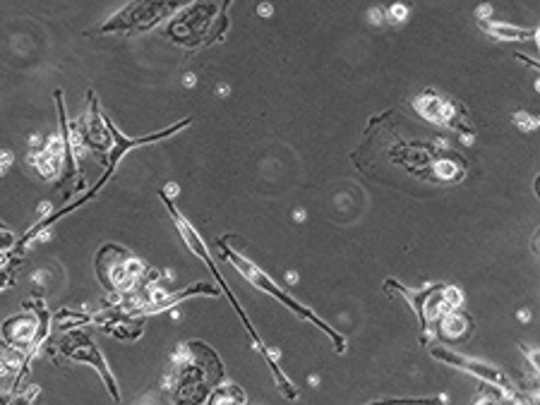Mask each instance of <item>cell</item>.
<instances>
[{"instance_id": "cell-1", "label": "cell", "mask_w": 540, "mask_h": 405, "mask_svg": "<svg viewBox=\"0 0 540 405\" xmlns=\"http://www.w3.org/2000/svg\"><path fill=\"white\" fill-rule=\"evenodd\" d=\"M221 257L226 259L228 264H233V269L238 271L243 278H247V281H250V283L254 285V288H259V290H262V293H269V295H274L278 302H283V305H286V307H290V309H293V312L298 314L300 319H307V321H312L314 326H319V329H322V331H327V336H331V338H334V343H336V350H339V353H341V350H343V345H346V341H343V338L339 336V333H336V331H331L329 326L324 324L322 319H319V317H314V314L310 312V309H307V307H302L300 302H295L293 297H290L288 293H283V290L278 288V285H276L274 281H271L269 276H264V273L259 271L257 266H254L250 259H247V257H243V254H240V252H235V249L226 247V245H223V242H221Z\"/></svg>"}, {"instance_id": "cell-2", "label": "cell", "mask_w": 540, "mask_h": 405, "mask_svg": "<svg viewBox=\"0 0 540 405\" xmlns=\"http://www.w3.org/2000/svg\"><path fill=\"white\" fill-rule=\"evenodd\" d=\"M161 199L166 201V206H168V211H171V218H173V223H176V228H178V233H180V237L185 240V245L192 249V254H197V257L204 261L207 264V269H209L211 273H214V278H216V283H219V288L223 290L228 297H231V302H233V307H235V312L240 314V319H243V324H245V329H247V333H250V338H252V343H254V348L259 350L264 357H266V362H269V367H271V360H269V348H264V343L259 341V336L254 333V329H252V324H250V319L245 317V312H243V307H240V302L235 300V295L231 293V288L226 285V281H223L221 276H219V271H216V266H214V261H211V257H209V252H207V247H204V242H202V237L197 235V230L192 228V223L188 221L185 216H183L180 211L176 209L173 206V201L168 199L164 192H161Z\"/></svg>"}, {"instance_id": "cell-3", "label": "cell", "mask_w": 540, "mask_h": 405, "mask_svg": "<svg viewBox=\"0 0 540 405\" xmlns=\"http://www.w3.org/2000/svg\"><path fill=\"white\" fill-rule=\"evenodd\" d=\"M61 353L68 355L70 360H75V362H89V365H92L101 374V377H104L106 389H109L111 396H113L116 401H121V396H118V389H116V381H113V377H111V372H109V365H106L104 355L99 353L97 345L92 343V338L85 336V333H80V331L68 333V336H65L63 341H61Z\"/></svg>"}, {"instance_id": "cell-4", "label": "cell", "mask_w": 540, "mask_h": 405, "mask_svg": "<svg viewBox=\"0 0 540 405\" xmlns=\"http://www.w3.org/2000/svg\"><path fill=\"white\" fill-rule=\"evenodd\" d=\"M46 331H39V319L29 317V314H22V317H10L3 324V341L10 345H17V348H32L29 350V357H34L37 353L39 343H44Z\"/></svg>"}, {"instance_id": "cell-5", "label": "cell", "mask_w": 540, "mask_h": 405, "mask_svg": "<svg viewBox=\"0 0 540 405\" xmlns=\"http://www.w3.org/2000/svg\"><path fill=\"white\" fill-rule=\"evenodd\" d=\"M432 355H435L437 360H442V362H449L452 367H459V369H464V372L473 374V377L483 379L485 384L500 386V389H504V391L509 393V396L514 398V393L509 391V386H512V384H509V379L504 377V374L497 367L488 365V362H478V360H471V357H461V355L449 353V350H440V348H432Z\"/></svg>"}, {"instance_id": "cell-6", "label": "cell", "mask_w": 540, "mask_h": 405, "mask_svg": "<svg viewBox=\"0 0 540 405\" xmlns=\"http://www.w3.org/2000/svg\"><path fill=\"white\" fill-rule=\"evenodd\" d=\"M440 319H442L440 333L444 338H449V341H459V338H464L466 333L473 329L471 319H468L464 312H459V309H449V312H444Z\"/></svg>"}, {"instance_id": "cell-7", "label": "cell", "mask_w": 540, "mask_h": 405, "mask_svg": "<svg viewBox=\"0 0 540 405\" xmlns=\"http://www.w3.org/2000/svg\"><path fill=\"white\" fill-rule=\"evenodd\" d=\"M480 27L490 34V37H497V39H504V41H524L528 37H536L538 32L533 29H516V27H509V25H497V22H488V20H480Z\"/></svg>"}, {"instance_id": "cell-8", "label": "cell", "mask_w": 540, "mask_h": 405, "mask_svg": "<svg viewBox=\"0 0 540 405\" xmlns=\"http://www.w3.org/2000/svg\"><path fill=\"white\" fill-rule=\"evenodd\" d=\"M209 403H245V393H243L235 384H219L209 396H207Z\"/></svg>"}, {"instance_id": "cell-9", "label": "cell", "mask_w": 540, "mask_h": 405, "mask_svg": "<svg viewBox=\"0 0 540 405\" xmlns=\"http://www.w3.org/2000/svg\"><path fill=\"white\" fill-rule=\"evenodd\" d=\"M435 173H437V177H442V180H456L461 168H459V163L444 158V161H437L435 163Z\"/></svg>"}, {"instance_id": "cell-10", "label": "cell", "mask_w": 540, "mask_h": 405, "mask_svg": "<svg viewBox=\"0 0 540 405\" xmlns=\"http://www.w3.org/2000/svg\"><path fill=\"white\" fill-rule=\"evenodd\" d=\"M15 245H17L15 233H13V230H10L5 223H0V254L10 252V249H13Z\"/></svg>"}, {"instance_id": "cell-11", "label": "cell", "mask_w": 540, "mask_h": 405, "mask_svg": "<svg viewBox=\"0 0 540 405\" xmlns=\"http://www.w3.org/2000/svg\"><path fill=\"white\" fill-rule=\"evenodd\" d=\"M512 120H514V125H519V127L524 130V132H533V130L538 127V120H536V118L528 116V113H514Z\"/></svg>"}, {"instance_id": "cell-12", "label": "cell", "mask_w": 540, "mask_h": 405, "mask_svg": "<svg viewBox=\"0 0 540 405\" xmlns=\"http://www.w3.org/2000/svg\"><path fill=\"white\" fill-rule=\"evenodd\" d=\"M408 17V8L406 5H401V3H394L389 8V20L391 22H403Z\"/></svg>"}, {"instance_id": "cell-13", "label": "cell", "mask_w": 540, "mask_h": 405, "mask_svg": "<svg viewBox=\"0 0 540 405\" xmlns=\"http://www.w3.org/2000/svg\"><path fill=\"white\" fill-rule=\"evenodd\" d=\"M10 166H13V154H10V151H0V175H5Z\"/></svg>"}, {"instance_id": "cell-14", "label": "cell", "mask_w": 540, "mask_h": 405, "mask_svg": "<svg viewBox=\"0 0 540 405\" xmlns=\"http://www.w3.org/2000/svg\"><path fill=\"white\" fill-rule=\"evenodd\" d=\"M257 13L262 15V17H271V13H274V8H271L269 3H259V5H257Z\"/></svg>"}, {"instance_id": "cell-15", "label": "cell", "mask_w": 540, "mask_h": 405, "mask_svg": "<svg viewBox=\"0 0 540 405\" xmlns=\"http://www.w3.org/2000/svg\"><path fill=\"white\" fill-rule=\"evenodd\" d=\"M370 22H372V25H382V10L372 8L370 10Z\"/></svg>"}, {"instance_id": "cell-16", "label": "cell", "mask_w": 540, "mask_h": 405, "mask_svg": "<svg viewBox=\"0 0 540 405\" xmlns=\"http://www.w3.org/2000/svg\"><path fill=\"white\" fill-rule=\"evenodd\" d=\"M476 15L480 17V20H488V17L492 15V8H490V5H483V8L476 10Z\"/></svg>"}, {"instance_id": "cell-17", "label": "cell", "mask_w": 540, "mask_h": 405, "mask_svg": "<svg viewBox=\"0 0 540 405\" xmlns=\"http://www.w3.org/2000/svg\"><path fill=\"white\" fill-rule=\"evenodd\" d=\"M15 393H5V391H0V403H10V401H15Z\"/></svg>"}, {"instance_id": "cell-18", "label": "cell", "mask_w": 540, "mask_h": 405, "mask_svg": "<svg viewBox=\"0 0 540 405\" xmlns=\"http://www.w3.org/2000/svg\"><path fill=\"white\" fill-rule=\"evenodd\" d=\"M295 281H298V273H295V271H288V273H286V283H295Z\"/></svg>"}, {"instance_id": "cell-19", "label": "cell", "mask_w": 540, "mask_h": 405, "mask_svg": "<svg viewBox=\"0 0 540 405\" xmlns=\"http://www.w3.org/2000/svg\"><path fill=\"white\" fill-rule=\"evenodd\" d=\"M195 82H197V80H195V75L188 73V75H185V87H195Z\"/></svg>"}, {"instance_id": "cell-20", "label": "cell", "mask_w": 540, "mask_h": 405, "mask_svg": "<svg viewBox=\"0 0 540 405\" xmlns=\"http://www.w3.org/2000/svg\"><path fill=\"white\" fill-rule=\"evenodd\" d=\"M293 216H295V221H305V211H302V209H295Z\"/></svg>"}, {"instance_id": "cell-21", "label": "cell", "mask_w": 540, "mask_h": 405, "mask_svg": "<svg viewBox=\"0 0 540 405\" xmlns=\"http://www.w3.org/2000/svg\"><path fill=\"white\" fill-rule=\"evenodd\" d=\"M528 317H531L528 312H519V319H521V321H528Z\"/></svg>"}]
</instances>
